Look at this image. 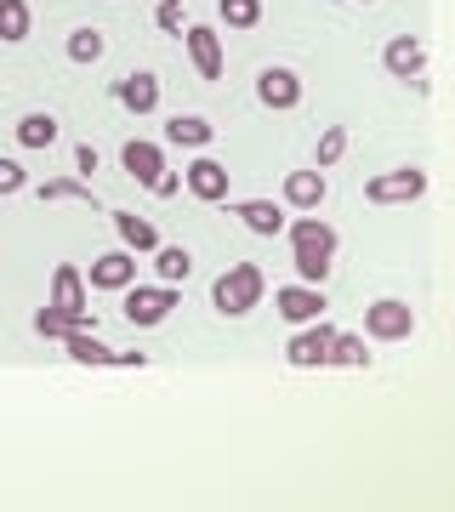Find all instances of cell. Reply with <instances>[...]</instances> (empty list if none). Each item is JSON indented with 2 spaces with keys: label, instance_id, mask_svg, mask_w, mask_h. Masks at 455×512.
<instances>
[{
  "label": "cell",
  "instance_id": "27",
  "mask_svg": "<svg viewBox=\"0 0 455 512\" xmlns=\"http://www.w3.org/2000/svg\"><path fill=\"white\" fill-rule=\"evenodd\" d=\"M69 57H74V63H97V57H103V29H74V35H69Z\"/></svg>",
  "mask_w": 455,
  "mask_h": 512
},
{
  "label": "cell",
  "instance_id": "13",
  "mask_svg": "<svg viewBox=\"0 0 455 512\" xmlns=\"http://www.w3.org/2000/svg\"><path fill=\"white\" fill-rule=\"evenodd\" d=\"M382 63H387V74H399V80H427V46H421L416 35L387 40Z\"/></svg>",
  "mask_w": 455,
  "mask_h": 512
},
{
  "label": "cell",
  "instance_id": "31",
  "mask_svg": "<svg viewBox=\"0 0 455 512\" xmlns=\"http://www.w3.org/2000/svg\"><path fill=\"white\" fill-rule=\"evenodd\" d=\"M177 171H160V177H154V183H148V194H160V200H171V194H177Z\"/></svg>",
  "mask_w": 455,
  "mask_h": 512
},
{
  "label": "cell",
  "instance_id": "4",
  "mask_svg": "<svg viewBox=\"0 0 455 512\" xmlns=\"http://www.w3.org/2000/svg\"><path fill=\"white\" fill-rule=\"evenodd\" d=\"M177 313V285H126V325L154 330Z\"/></svg>",
  "mask_w": 455,
  "mask_h": 512
},
{
  "label": "cell",
  "instance_id": "21",
  "mask_svg": "<svg viewBox=\"0 0 455 512\" xmlns=\"http://www.w3.org/2000/svg\"><path fill=\"white\" fill-rule=\"evenodd\" d=\"M29 29H35L29 0H0V40H6V46H18V40H29Z\"/></svg>",
  "mask_w": 455,
  "mask_h": 512
},
{
  "label": "cell",
  "instance_id": "10",
  "mask_svg": "<svg viewBox=\"0 0 455 512\" xmlns=\"http://www.w3.org/2000/svg\"><path fill=\"white\" fill-rule=\"evenodd\" d=\"M182 40H188L194 74H200V80H222V40H217V29H211V23H188Z\"/></svg>",
  "mask_w": 455,
  "mask_h": 512
},
{
  "label": "cell",
  "instance_id": "5",
  "mask_svg": "<svg viewBox=\"0 0 455 512\" xmlns=\"http://www.w3.org/2000/svg\"><path fill=\"white\" fill-rule=\"evenodd\" d=\"M63 348H69L74 365H91V370H137L148 365V353H114L109 342H97V330H74V336H63Z\"/></svg>",
  "mask_w": 455,
  "mask_h": 512
},
{
  "label": "cell",
  "instance_id": "3",
  "mask_svg": "<svg viewBox=\"0 0 455 512\" xmlns=\"http://www.w3.org/2000/svg\"><path fill=\"white\" fill-rule=\"evenodd\" d=\"M262 296H268V274H262L256 262H234V268L211 285V308H217L222 319H245Z\"/></svg>",
  "mask_w": 455,
  "mask_h": 512
},
{
  "label": "cell",
  "instance_id": "17",
  "mask_svg": "<svg viewBox=\"0 0 455 512\" xmlns=\"http://www.w3.org/2000/svg\"><path fill=\"white\" fill-rule=\"evenodd\" d=\"M131 274H137V251H109L91 262V285L97 291H126Z\"/></svg>",
  "mask_w": 455,
  "mask_h": 512
},
{
  "label": "cell",
  "instance_id": "11",
  "mask_svg": "<svg viewBox=\"0 0 455 512\" xmlns=\"http://www.w3.org/2000/svg\"><path fill=\"white\" fill-rule=\"evenodd\" d=\"M256 97H262L268 109H296V103H302V74L285 69V63H279V69H262L256 74Z\"/></svg>",
  "mask_w": 455,
  "mask_h": 512
},
{
  "label": "cell",
  "instance_id": "19",
  "mask_svg": "<svg viewBox=\"0 0 455 512\" xmlns=\"http://www.w3.org/2000/svg\"><path fill=\"white\" fill-rule=\"evenodd\" d=\"M114 228H120V239H126V251H160L165 239H160V228L148 217H137V211H114Z\"/></svg>",
  "mask_w": 455,
  "mask_h": 512
},
{
  "label": "cell",
  "instance_id": "9",
  "mask_svg": "<svg viewBox=\"0 0 455 512\" xmlns=\"http://www.w3.org/2000/svg\"><path fill=\"white\" fill-rule=\"evenodd\" d=\"M330 342H336V325H330V319H313L308 330L291 336L285 359H291L296 370H319V365H330Z\"/></svg>",
  "mask_w": 455,
  "mask_h": 512
},
{
  "label": "cell",
  "instance_id": "33",
  "mask_svg": "<svg viewBox=\"0 0 455 512\" xmlns=\"http://www.w3.org/2000/svg\"><path fill=\"white\" fill-rule=\"evenodd\" d=\"M364 6H370V0H364Z\"/></svg>",
  "mask_w": 455,
  "mask_h": 512
},
{
  "label": "cell",
  "instance_id": "16",
  "mask_svg": "<svg viewBox=\"0 0 455 512\" xmlns=\"http://www.w3.org/2000/svg\"><path fill=\"white\" fill-rule=\"evenodd\" d=\"M114 92H120V103H126L131 114H154V109H160V74H154V69H137V74H126Z\"/></svg>",
  "mask_w": 455,
  "mask_h": 512
},
{
  "label": "cell",
  "instance_id": "6",
  "mask_svg": "<svg viewBox=\"0 0 455 512\" xmlns=\"http://www.w3.org/2000/svg\"><path fill=\"white\" fill-rule=\"evenodd\" d=\"M410 330H416V313L399 296H376L364 308V336H376V342H410Z\"/></svg>",
  "mask_w": 455,
  "mask_h": 512
},
{
  "label": "cell",
  "instance_id": "1",
  "mask_svg": "<svg viewBox=\"0 0 455 512\" xmlns=\"http://www.w3.org/2000/svg\"><path fill=\"white\" fill-rule=\"evenodd\" d=\"M97 319L86 313V274L74 268V262H57L52 274V302L35 313V330L46 336V342H63V336H74V330H91Z\"/></svg>",
  "mask_w": 455,
  "mask_h": 512
},
{
  "label": "cell",
  "instance_id": "12",
  "mask_svg": "<svg viewBox=\"0 0 455 512\" xmlns=\"http://www.w3.org/2000/svg\"><path fill=\"white\" fill-rule=\"evenodd\" d=\"M182 183H188V194H194V200L222 205V200H228V165H217V160H194L188 171H182Z\"/></svg>",
  "mask_w": 455,
  "mask_h": 512
},
{
  "label": "cell",
  "instance_id": "18",
  "mask_svg": "<svg viewBox=\"0 0 455 512\" xmlns=\"http://www.w3.org/2000/svg\"><path fill=\"white\" fill-rule=\"evenodd\" d=\"M120 165H126L131 177L148 188V183H154V177L165 171V154H160V143H148V137H131V143L120 148Z\"/></svg>",
  "mask_w": 455,
  "mask_h": 512
},
{
  "label": "cell",
  "instance_id": "32",
  "mask_svg": "<svg viewBox=\"0 0 455 512\" xmlns=\"http://www.w3.org/2000/svg\"><path fill=\"white\" fill-rule=\"evenodd\" d=\"M74 160H80V171H86V177H97V148H91V143L74 148Z\"/></svg>",
  "mask_w": 455,
  "mask_h": 512
},
{
  "label": "cell",
  "instance_id": "22",
  "mask_svg": "<svg viewBox=\"0 0 455 512\" xmlns=\"http://www.w3.org/2000/svg\"><path fill=\"white\" fill-rule=\"evenodd\" d=\"M364 365H370V342L336 330V342H330V370H364Z\"/></svg>",
  "mask_w": 455,
  "mask_h": 512
},
{
  "label": "cell",
  "instance_id": "30",
  "mask_svg": "<svg viewBox=\"0 0 455 512\" xmlns=\"http://www.w3.org/2000/svg\"><path fill=\"white\" fill-rule=\"evenodd\" d=\"M23 183H29V177H23V165L18 160H0V194H18Z\"/></svg>",
  "mask_w": 455,
  "mask_h": 512
},
{
  "label": "cell",
  "instance_id": "23",
  "mask_svg": "<svg viewBox=\"0 0 455 512\" xmlns=\"http://www.w3.org/2000/svg\"><path fill=\"white\" fill-rule=\"evenodd\" d=\"M154 274H160V285H182V279L194 274V256L182 251V245H160L154 251Z\"/></svg>",
  "mask_w": 455,
  "mask_h": 512
},
{
  "label": "cell",
  "instance_id": "2",
  "mask_svg": "<svg viewBox=\"0 0 455 512\" xmlns=\"http://www.w3.org/2000/svg\"><path fill=\"white\" fill-rule=\"evenodd\" d=\"M285 234H291L302 285H319V279L330 274V256H336V228L319 222V217H302V222H285Z\"/></svg>",
  "mask_w": 455,
  "mask_h": 512
},
{
  "label": "cell",
  "instance_id": "7",
  "mask_svg": "<svg viewBox=\"0 0 455 512\" xmlns=\"http://www.w3.org/2000/svg\"><path fill=\"white\" fill-rule=\"evenodd\" d=\"M427 194V171L421 165H404V171H382V177H370L364 183V200L370 205H410Z\"/></svg>",
  "mask_w": 455,
  "mask_h": 512
},
{
  "label": "cell",
  "instance_id": "24",
  "mask_svg": "<svg viewBox=\"0 0 455 512\" xmlns=\"http://www.w3.org/2000/svg\"><path fill=\"white\" fill-rule=\"evenodd\" d=\"M40 200L52 205V200H80V205H91V211H103V200L91 194V183H74V177H46L40 183Z\"/></svg>",
  "mask_w": 455,
  "mask_h": 512
},
{
  "label": "cell",
  "instance_id": "28",
  "mask_svg": "<svg viewBox=\"0 0 455 512\" xmlns=\"http://www.w3.org/2000/svg\"><path fill=\"white\" fill-rule=\"evenodd\" d=\"M342 154H347V126H330L325 137H319V160H313V165L325 171V165H336Z\"/></svg>",
  "mask_w": 455,
  "mask_h": 512
},
{
  "label": "cell",
  "instance_id": "29",
  "mask_svg": "<svg viewBox=\"0 0 455 512\" xmlns=\"http://www.w3.org/2000/svg\"><path fill=\"white\" fill-rule=\"evenodd\" d=\"M154 23H160L165 35H182V29H188V0H160Z\"/></svg>",
  "mask_w": 455,
  "mask_h": 512
},
{
  "label": "cell",
  "instance_id": "26",
  "mask_svg": "<svg viewBox=\"0 0 455 512\" xmlns=\"http://www.w3.org/2000/svg\"><path fill=\"white\" fill-rule=\"evenodd\" d=\"M217 12L228 29H256L262 23V0H217Z\"/></svg>",
  "mask_w": 455,
  "mask_h": 512
},
{
  "label": "cell",
  "instance_id": "20",
  "mask_svg": "<svg viewBox=\"0 0 455 512\" xmlns=\"http://www.w3.org/2000/svg\"><path fill=\"white\" fill-rule=\"evenodd\" d=\"M165 137H171L177 148H205L217 131H211L205 114H171V120H165Z\"/></svg>",
  "mask_w": 455,
  "mask_h": 512
},
{
  "label": "cell",
  "instance_id": "15",
  "mask_svg": "<svg viewBox=\"0 0 455 512\" xmlns=\"http://www.w3.org/2000/svg\"><path fill=\"white\" fill-rule=\"evenodd\" d=\"M325 171L319 165H302V171H291L285 177V205H296V211H319L325 205Z\"/></svg>",
  "mask_w": 455,
  "mask_h": 512
},
{
  "label": "cell",
  "instance_id": "14",
  "mask_svg": "<svg viewBox=\"0 0 455 512\" xmlns=\"http://www.w3.org/2000/svg\"><path fill=\"white\" fill-rule=\"evenodd\" d=\"M222 205H228L251 234H268V239L285 234V205H279V200H222Z\"/></svg>",
  "mask_w": 455,
  "mask_h": 512
},
{
  "label": "cell",
  "instance_id": "25",
  "mask_svg": "<svg viewBox=\"0 0 455 512\" xmlns=\"http://www.w3.org/2000/svg\"><path fill=\"white\" fill-rule=\"evenodd\" d=\"M12 137H18L23 148H52L57 143V120H52V114H23Z\"/></svg>",
  "mask_w": 455,
  "mask_h": 512
},
{
  "label": "cell",
  "instance_id": "8",
  "mask_svg": "<svg viewBox=\"0 0 455 512\" xmlns=\"http://www.w3.org/2000/svg\"><path fill=\"white\" fill-rule=\"evenodd\" d=\"M273 308H279V319H291V325H313V319L330 313V296H325V285H279L273 291Z\"/></svg>",
  "mask_w": 455,
  "mask_h": 512
}]
</instances>
